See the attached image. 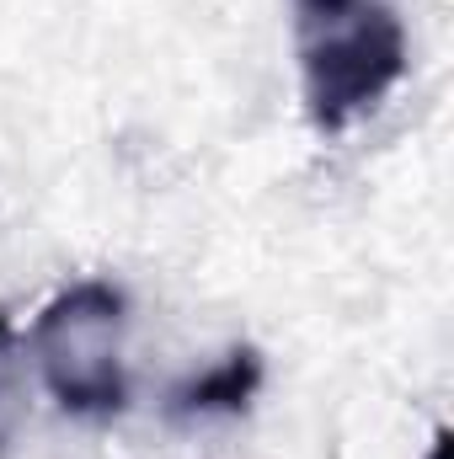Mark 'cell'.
Returning <instances> with one entry per match:
<instances>
[{
	"instance_id": "obj_1",
	"label": "cell",
	"mask_w": 454,
	"mask_h": 459,
	"mask_svg": "<svg viewBox=\"0 0 454 459\" xmlns=\"http://www.w3.org/2000/svg\"><path fill=\"white\" fill-rule=\"evenodd\" d=\"M305 113L342 134L406 75V27L385 0H294Z\"/></svg>"
},
{
	"instance_id": "obj_2",
	"label": "cell",
	"mask_w": 454,
	"mask_h": 459,
	"mask_svg": "<svg viewBox=\"0 0 454 459\" xmlns=\"http://www.w3.org/2000/svg\"><path fill=\"white\" fill-rule=\"evenodd\" d=\"M32 352L48 395L70 417H118L128 401L123 379V294L92 278L48 299L32 326Z\"/></svg>"
},
{
	"instance_id": "obj_3",
	"label": "cell",
	"mask_w": 454,
	"mask_h": 459,
	"mask_svg": "<svg viewBox=\"0 0 454 459\" xmlns=\"http://www.w3.org/2000/svg\"><path fill=\"white\" fill-rule=\"evenodd\" d=\"M257 385H262V358L251 347H235L225 363H214V368L193 374L188 385H177L166 411L171 417H235V411L251 406Z\"/></svg>"
},
{
	"instance_id": "obj_4",
	"label": "cell",
	"mask_w": 454,
	"mask_h": 459,
	"mask_svg": "<svg viewBox=\"0 0 454 459\" xmlns=\"http://www.w3.org/2000/svg\"><path fill=\"white\" fill-rule=\"evenodd\" d=\"M428 459H450V433H444V428L433 433V449H428Z\"/></svg>"
},
{
	"instance_id": "obj_5",
	"label": "cell",
	"mask_w": 454,
	"mask_h": 459,
	"mask_svg": "<svg viewBox=\"0 0 454 459\" xmlns=\"http://www.w3.org/2000/svg\"><path fill=\"white\" fill-rule=\"evenodd\" d=\"M11 342V321H5V316H0V347Z\"/></svg>"
}]
</instances>
